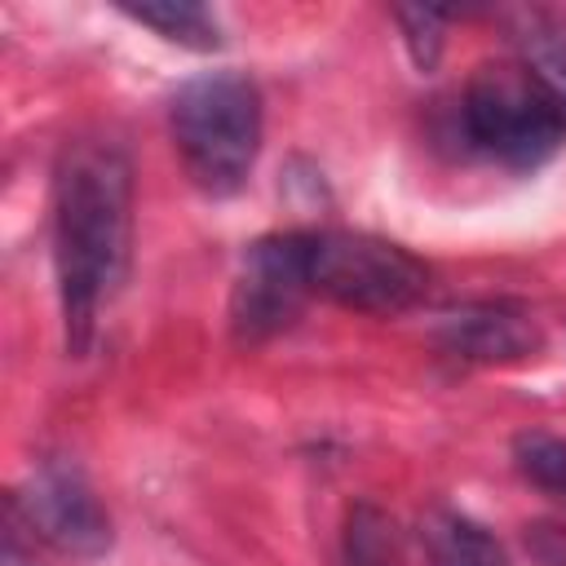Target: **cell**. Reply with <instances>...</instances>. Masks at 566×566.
Masks as SVG:
<instances>
[{"label": "cell", "mask_w": 566, "mask_h": 566, "mask_svg": "<svg viewBox=\"0 0 566 566\" xmlns=\"http://www.w3.org/2000/svg\"><path fill=\"white\" fill-rule=\"evenodd\" d=\"M336 566H402L398 526L380 504H371V500L349 504L345 526H340Z\"/></svg>", "instance_id": "obj_10"}, {"label": "cell", "mask_w": 566, "mask_h": 566, "mask_svg": "<svg viewBox=\"0 0 566 566\" xmlns=\"http://www.w3.org/2000/svg\"><path fill=\"white\" fill-rule=\"evenodd\" d=\"M310 283L358 314H402L424 301L429 265L394 239L363 230H310Z\"/></svg>", "instance_id": "obj_4"}, {"label": "cell", "mask_w": 566, "mask_h": 566, "mask_svg": "<svg viewBox=\"0 0 566 566\" xmlns=\"http://www.w3.org/2000/svg\"><path fill=\"white\" fill-rule=\"evenodd\" d=\"M460 128L504 168H539L566 142V97L522 57L482 62L460 93Z\"/></svg>", "instance_id": "obj_3"}, {"label": "cell", "mask_w": 566, "mask_h": 566, "mask_svg": "<svg viewBox=\"0 0 566 566\" xmlns=\"http://www.w3.org/2000/svg\"><path fill=\"white\" fill-rule=\"evenodd\" d=\"M513 469L522 482H531L539 495L566 504V438L544 429H522L513 438Z\"/></svg>", "instance_id": "obj_11"}, {"label": "cell", "mask_w": 566, "mask_h": 566, "mask_svg": "<svg viewBox=\"0 0 566 566\" xmlns=\"http://www.w3.org/2000/svg\"><path fill=\"white\" fill-rule=\"evenodd\" d=\"M394 22L402 27V44L420 71H433L442 57V13L438 9H394Z\"/></svg>", "instance_id": "obj_12"}, {"label": "cell", "mask_w": 566, "mask_h": 566, "mask_svg": "<svg viewBox=\"0 0 566 566\" xmlns=\"http://www.w3.org/2000/svg\"><path fill=\"white\" fill-rule=\"evenodd\" d=\"M124 18H133L137 27H150L155 35H164L168 44H181L190 53H212L221 44V27L217 13L195 4V0H150V4H119Z\"/></svg>", "instance_id": "obj_9"}, {"label": "cell", "mask_w": 566, "mask_h": 566, "mask_svg": "<svg viewBox=\"0 0 566 566\" xmlns=\"http://www.w3.org/2000/svg\"><path fill=\"white\" fill-rule=\"evenodd\" d=\"M433 340L447 358L495 367V363H526L539 354L544 332L535 314L517 301H473L460 310H447L433 327Z\"/></svg>", "instance_id": "obj_7"}, {"label": "cell", "mask_w": 566, "mask_h": 566, "mask_svg": "<svg viewBox=\"0 0 566 566\" xmlns=\"http://www.w3.org/2000/svg\"><path fill=\"white\" fill-rule=\"evenodd\" d=\"M133 164L115 137H71L53 164V265L66 345L88 349L102 310L128 270Z\"/></svg>", "instance_id": "obj_1"}, {"label": "cell", "mask_w": 566, "mask_h": 566, "mask_svg": "<svg viewBox=\"0 0 566 566\" xmlns=\"http://www.w3.org/2000/svg\"><path fill=\"white\" fill-rule=\"evenodd\" d=\"M9 513L27 522L35 539L66 557H102L111 548V513L71 460H44L27 486L9 500Z\"/></svg>", "instance_id": "obj_6"}, {"label": "cell", "mask_w": 566, "mask_h": 566, "mask_svg": "<svg viewBox=\"0 0 566 566\" xmlns=\"http://www.w3.org/2000/svg\"><path fill=\"white\" fill-rule=\"evenodd\" d=\"M172 146L203 195H234L261 150V93L239 71L186 80L168 102Z\"/></svg>", "instance_id": "obj_2"}, {"label": "cell", "mask_w": 566, "mask_h": 566, "mask_svg": "<svg viewBox=\"0 0 566 566\" xmlns=\"http://www.w3.org/2000/svg\"><path fill=\"white\" fill-rule=\"evenodd\" d=\"M420 539L433 566H504L495 535L455 509H429L420 517Z\"/></svg>", "instance_id": "obj_8"}, {"label": "cell", "mask_w": 566, "mask_h": 566, "mask_svg": "<svg viewBox=\"0 0 566 566\" xmlns=\"http://www.w3.org/2000/svg\"><path fill=\"white\" fill-rule=\"evenodd\" d=\"M310 283V230L265 234L243 252L234 292H230V332L239 345H261L296 323Z\"/></svg>", "instance_id": "obj_5"}, {"label": "cell", "mask_w": 566, "mask_h": 566, "mask_svg": "<svg viewBox=\"0 0 566 566\" xmlns=\"http://www.w3.org/2000/svg\"><path fill=\"white\" fill-rule=\"evenodd\" d=\"M4 566H40V562H35V553H31V548H22L18 531H9V535H4Z\"/></svg>", "instance_id": "obj_13"}]
</instances>
